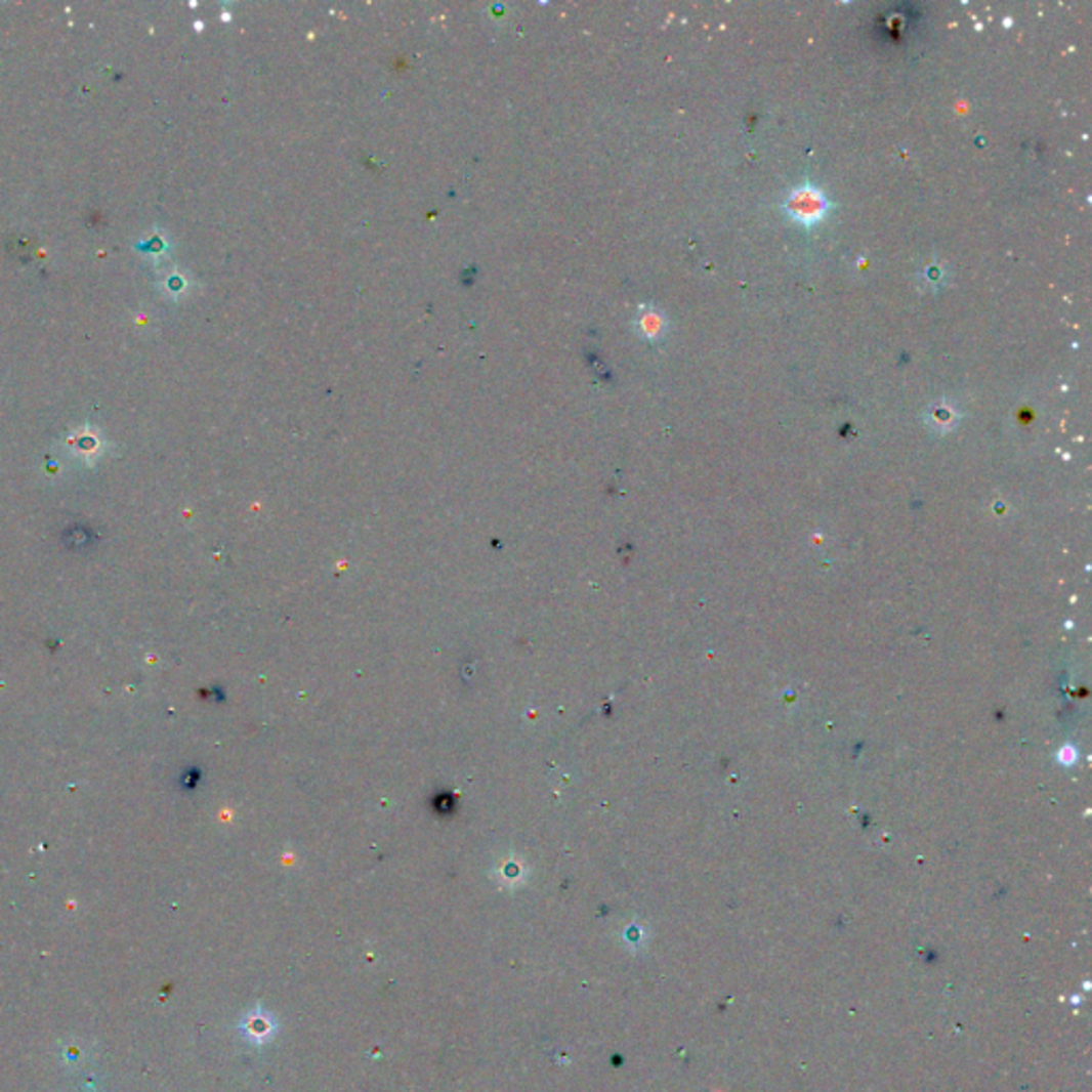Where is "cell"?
<instances>
[{
	"mask_svg": "<svg viewBox=\"0 0 1092 1092\" xmlns=\"http://www.w3.org/2000/svg\"><path fill=\"white\" fill-rule=\"evenodd\" d=\"M786 212L796 222H800L804 226H811V224H817V222H822L826 218V214L830 212V201L826 199V195L817 186L804 184V186H798L796 191H792V195L786 201Z\"/></svg>",
	"mask_w": 1092,
	"mask_h": 1092,
	"instance_id": "1",
	"label": "cell"
},
{
	"mask_svg": "<svg viewBox=\"0 0 1092 1092\" xmlns=\"http://www.w3.org/2000/svg\"><path fill=\"white\" fill-rule=\"evenodd\" d=\"M274 1028H276V1024L269 1020V1016L263 1011H254L252 1016L246 1020V1033L252 1039H258V1042H263V1039H267L274 1033Z\"/></svg>",
	"mask_w": 1092,
	"mask_h": 1092,
	"instance_id": "2",
	"label": "cell"
}]
</instances>
